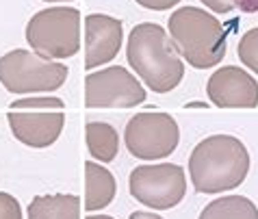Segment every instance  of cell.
I'll list each match as a JSON object with an SVG mask.
<instances>
[{"mask_svg": "<svg viewBox=\"0 0 258 219\" xmlns=\"http://www.w3.org/2000/svg\"><path fill=\"white\" fill-rule=\"evenodd\" d=\"M28 219H81V197L74 193L37 195L28 204Z\"/></svg>", "mask_w": 258, "mask_h": 219, "instance_id": "13", "label": "cell"}, {"mask_svg": "<svg viewBox=\"0 0 258 219\" xmlns=\"http://www.w3.org/2000/svg\"><path fill=\"white\" fill-rule=\"evenodd\" d=\"M33 109H54V111H63L66 102L61 98L54 96H46V98H22V100H13L11 102V111H33Z\"/></svg>", "mask_w": 258, "mask_h": 219, "instance_id": "17", "label": "cell"}, {"mask_svg": "<svg viewBox=\"0 0 258 219\" xmlns=\"http://www.w3.org/2000/svg\"><path fill=\"white\" fill-rule=\"evenodd\" d=\"M7 119L13 137L37 150L52 145L66 126L63 111H9Z\"/></svg>", "mask_w": 258, "mask_h": 219, "instance_id": "10", "label": "cell"}, {"mask_svg": "<svg viewBox=\"0 0 258 219\" xmlns=\"http://www.w3.org/2000/svg\"><path fill=\"white\" fill-rule=\"evenodd\" d=\"M139 7L143 9H150V11H165V9H171L176 7L180 0H135Z\"/></svg>", "mask_w": 258, "mask_h": 219, "instance_id": "19", "label": "cell"}, {"mask_svg": "<svg viewBox=\"0 0 258 219\" xmlns=\"http://www.w3.org/2000/svg\"><path fill=\"white\" fill-rule=\"evenodd\" d=\"M236 54H239L243 65H247L252 72L258 74V26L249 28V31L241 37Z\"/></svg>", "mask_w": 258, "mask_h": 219, "instance_id": "16", "label": "cell"}, {"mask_svg": "<svg viewBox=\"0 0 258 219\" xmlns=\"http://www.w3.org/2000/svg\"><path fill=\"white\" fill-rule=\"evenodd\" d=\"M85 41H87L85 67L94 69L104 65L119 54L121 41H124L121 22L104 13H91L85 18Z\"/></svg>", "mask_w": 258, "mask_h": 219, "instance_id": "11", "label": "cell"}, {"mask_svg": "<svg viewBox=\"0 0 258 219\" xmlns=\"http://www.w3.org/2000/svg\"><path fill=\"white\" fill-rule=\"evenodd\" d=\"M211 102L219 109H256L258 81L236 65H224L213 72L206 85Z\"/></svg>", "mask_w": 258, "mask_h": 219, "instance_id": "9", "label": "cell"}, {"mask_svg": "<svg viewBox=\"0 0 258 219\" xmlns=\"http://www.w3.org/2000/svg\"><path fill=\"white\" fill-rule=\"evenodd\" d=\"M70 69L31 50H11L0 56V83L11 94H48L68 81Z\"/></svg>", "mask_w": 258, "mask_h": 219, "instance_id": "5", "label": "cell"}, {"mask_svg": "<svg viewBox=\"0 0 258 219\" xmlns=\"http://www.w3.org/2000/svg\"><path fill=\"white\" fill-rule=\"evenodd\" d=\"M171 44L196 69H209L226 56V28L200 7H180L167 20Z\"/></svg>", "mask_w": 258, "mask_h": 219, "instance_id": "3", "label": "cell"}, {"mask_svg": "<svg viewBox=\"0 0 258 219\" xmlns=\"http://www.w3.org/2000/svg\"><path fill=\"white\" fill-rule=\"evenodd\" d=\"M126 59L154 94L176 89L184 76V63L161 24L143 22L128 35Z\"/></svg>", "mask_w": 258, "mask_h": 219, "instance_id": "2", "label": "cell"}, {"mask_svg": "<svg viewBox=\"0 0 258 219\" xmlns=\"http://www.w3.org/2000/svg\"><path fill=\"white\" fill-rule=\"evenodd\" d=\"M200 219H258V208L249 197L226 195L206 204Z\"/></svg>", "mask_w": 258, "mask_h": 219, "instance_id": "15", "label": "cell"}, {"mask_svg": "<svg viewBox=\"0 0 258 219\" xmlns=\"http://www.w3.org/2000/svg\"><path fill=\"white\" fill-rule=\"evenodd\" d=\"M131 219H163L161 215H154V213H146V210H135L131 215Z\"/></svg>", "mask_w": 258, "mask_h": 219, "instance_id": "22", "label": "cell"}, {"mask_svg": "<svg viewBox=\"0 0 258 219\" xmlns=\"http://www.w3.org/2000/svg\"><path fill=\"white\" fill-rule=\"evenodd\" d=\"M143 102L146 89L126 67H104L85 79V104L89 109H133Z\"/></svg>", "mask_w": 258, "mask_h": 219, "instance_id": "8", "label": "cell"}, {"mask_svg": "<svg viewBox=\"0 0 258 219\" xmlns=\"http://www.w3.org/2000/svg\"><path fill=\"white\" fill-rule=\"evenodd\" d=\"M46 3H70V0H46Z\"/></svg>", "mask_w": 258, "mask_h": 219, "instance_id": "24", "label": "cell"}, {"mask_svg": "<svg viewBox=\"0 0 258 219\" xmlns=\"http://www.w3.org/2000/svg\"><path fill=\"white\" fill-rule=\"evenodd\" d=\"M202 5H206L211 11L215 13H230L234 9V3L236 0H200Z\"/></svg>", "mask_w": 258, "mask_h": 219, "instance_id": "20", "label": "cell"}, {"mask_svg": "<svg viewBox=\"0 0 258 219\" xmlns=\"http://www.w3.org/2000/svg\"><path fill=\"white\" fill-rule=\"evenodd\" d=\"M180 128L169 113L143 111L128 119L124 143L135 159L159 161L169 157L178 148Z\"/></svg>", "mask_w": 258, "mask_h": 219, "instance_id": "6", "label": "cell"}, {"mask_svg": "<svg viewBox=\"0 0 258 219\" xmlns=\"http://www.w3.org/2000/svg\"><path fill=\"white\" fill-rule=\"evenodd\" d=\"M128 189L135 200L146 206L154 210H167L182 202L187 193V178H184V169L174 163L139 165L131 172Z\"/></svg>", "mask_w": 258, "mask_h": 219, "instance_id": "7", "label": "cell"}, {"mask_svg": "<svg viewBox=\"0 0 258 219\" xmlns=\"http://www.w3.org/2000/svg\"><path fill=\"white\" fill-rule=\"evenodd\" d=\"M87 219H113V217H109V215H89Z\"/></svg>", "mask_w": 258, "mask_h": 219, "instance_id": "23", "label": "cell"}, {"mask_svg": "<svg viewBox=\"0 0 258 219\" xmlns=\"http://www.w3.org/2000/svg\"><path fill=\"white\" fill-rule=\"evenodd\" d=\"M0 219H22L20 202L11 193L0 191Z\"/></svg>", "mask_w": 258, "mask_h": 219, "instance_id": "18", "label": "cell"}, {"mask_svg": "<svg viewBox=\"0 0 258 219\" xmlns=\"http://www.w3.org/2000/svg\"><path fill=\"white\" fill-rule=\"evenodd\" d=\"M85 208L87 210H102L113 202L117 193V182L106 167L98 163H85Z\"/></svg>", "mask_w": 258, "mask_h": 219, "instance_id": "12", "label": "cell"}, {"mask_svg": "<svg viewBox=\"0 0 258 219\" xmlns=\"http://www.w3.org/2000/svg\"><path fill=\"white\" fill-rule=\"evenodd\" d=\"M26 41L44 59H70L81 48V11L74 7H50L28 20Z\"/></svg>", "mask_w": 258, "mask_h": 219, "instance_id": "4", "label": "cell"}, {"mask_svg": "<svg viewBox=\"0 0 258 219\" xmlns=\"http://www.w3.org/2000/svg\"><path fill=\"white\" fill-rule=\"evenodd\" d=\"M87 150L100 163H111L119 150V135L106 122H89L87 124Z\"/></svg>", "mask_w": 258, "mask_h": 219, "instance_id": "14", "label": "cell"}, {"mask_svg": "<svg viewBox=\"0 0 258 219\" xmlns=\"http://www.w3.org/2000/svg\"><path fill=\"white\" fill-rule=\"evenodd\" d=\"M234 7H239V9L245 13H254V11H258V0H236Z\"/></svg>", "mask_w": 258, "mask_h": 219, "instance_id": "21", "label": "cell"}, {"mask_svg": "<svg viewBox=\"0 0 258 219\" xmlns=\"http://www.w3.org/2000/svg\"><path fill=\"white\" fill-rule=\"evenodd\" d=\"M249 152L232 135H213L202 139L189 157L191 185L198 193H224L236 189L247 178Z\"/></svg>", "mask_w": 258, "mask_h": 219, "instance_id": "1", "label": "cell"}]
</instances>
